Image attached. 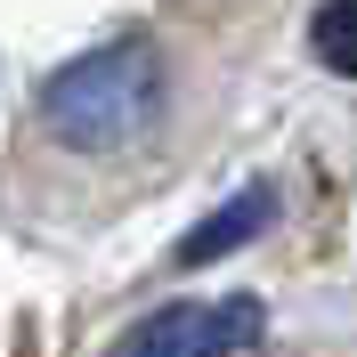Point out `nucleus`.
<instances>
[{"label": "nucleus", "mask_w": 357, "mask_h": 357, "mask_svg": "<svg viewBox=\"0 0 357 357\" xmlns=\"http://www.w3.org/2000/svg\"><path fill=\"white\" fill-rule=\"evenodd\" d=\"M309 49H317V66L341 73V82H357V0H325L309 17Z\"/></svg>", "instance_id": "20e7f679"}, {"label": "nucleus", "mask_w": 357, "mask_h": 357, "mask_svg": "<svg viewBox=\"0 0 357 357\" xmlns=\"http://www.w3.org/2000/svg\"><path fill=\"white\" fill-rule=\"evenodd\" d=\"M162 41L146 33H114V41L82 49L66 66L41 82V130L73 155H114V146H130V138L155 130L162 114Z\"/></svg>", "instance_id": "f257e3e1"}, {"label": "nucleus", "mask_w": 357, "mask_h": 357, "mask_svg": "<svg viewBox=\"0 0 357 357\" xmlns=\"http://www.w3.org/2000/svg\"><path fill=\"white\" fill-rule=\"evenodd\" d=\"M268 220H276V195H268V187H236L211 220H195L178 236V268H211V260H227V252H244Z\"/></svg>", "instance_id": "7ed1b4c3"}, {"label": "nucleus", "mask_w": 357, "mask_h": 357, "mask_svg": "<svg viewBox=\"0 0 357 357\" xmlns=\"http://www.w3.org/2000/svg\"><path fill=\"white\" fill-rule=\"evenodd\" d=\"M268 309L252 292H227V301H171V309L138 317L130 333L114 341V357H244L260 341Z\"/></svg>", "instance_id": "f03ea898"}]
</instances>
